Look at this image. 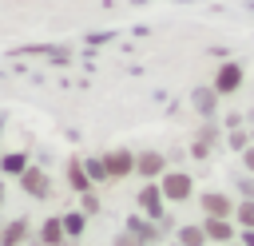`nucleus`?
Instances as JSON below:
<instances>
[{
	"label": "nucleus",
	"instance_id": "1",
	"mask_svg": "<svg viewBox=\"0 0 254 246\" xmlns=\"http://www.w3.org/2000/svg\"><path fill=\"white\" fill-rule=\"evenodd\" d=\"M159 190H163L167 206H183V202H190V198L198 194L194 175H190L187 167H167V171L159 175Z\"/></svg>",
	"mask_w": 254,
	"mask_h": 246
},
{
	"label": "nucleus",
	"instance_id": "2",
	"mask_svg": "<svg viewBox=\"0 0 254 246\" xmlns=\"http://www.w3.org/2000/svg\"><path fill=\"white\" fill-rule=\"evenodd\" d=\"M16 183H20V190H24L28 198H36V202H48V198L56 194V183H52V175H48L40 163H28V171H24Z\"/></svg>",
	"mask_w": 254,
	"mask_h": 246
},
{
	"label": "nucleus",
	"instance_id": "3",
	"mask_svg": "<svg viewBox=\"0 0 254 246\" xmlns=\"http://www.w3.org/2000/svg\"><path fill=\"white\" fill-rule=\"evenodd\" d=\"M242 83H246V67L238 63V60H222L218 67H214V79H210V87L226 99V95H234V91H242Z\"/></svg>",
	"mask_w": 254,
	"mask_h": 246
},
{
	"label": "nucleus",
	"instance_id": "4",
	"mask_svg": "<svg viewBox=\"0 0 254 246\" xmlns=\"http://www.w3.org/2000/svg\"><path fill=\"white\" fill-rule=\"evenodd\" d=\"M194 202H198L202 218H234V202H238V198H234L230 190H198Z\"/></svg>",
	"mask_w": 254,
	"mask_h": 246
},
{
	"label": "nucleus",
	"instance_id": "5",
	"mask_svg": "<svg viewBox=\"0 0 254 246\" xmlns=\"http://www.w3.org/2000/svg\"><path fill=\"white\" fill-rule=\"evenodd\" d=\"M135 210H139L143 218H155V222L167 214V198H163L159 183H143V186L135 190Z\"/></svg>",
	"mask_w": 254,
	"mask_h": 246
},
{
	"label": "nucleus",
	"instance_id": "6",
	"mask_svg": "<svg viewBox=\"0 0 254 246\" xmlns=\"http://www.w3.org/2000/svg\"><path fill=\"white\" fill-rule=\"evenodd\" d=\"M218 107H222V95H218L210 83L190 87V111H194L198 119H218Z\"/></svg>",
	"mask_w": 254,
	"mask_h": 246
},
{
	"label": "nucleus",
	"instance_id": "7",
	"mask_svg": "<svg viewBox=\"0 0 254 246\" xmlns=\"http://www.w3.org/2000/svg\"><path fill=\"white\" fill-rule=\"evenodd\" d=\"M103 163H107L111 183H123V179L135 175V151H131V147H111V151H103Z\"/></svg>",
	"mask_w": 254,
	"mask_h": 246
},
{
	"label": "nucleus",
	"instance_id": "8",
	"mask_svg": "<svg viewBox=\"0 0 254 246\" xmlns=\"http://www.w3.org/2000/svg\"><path fill=\"white\" fill-rule=\"evenodd\" d=\"M163 171H167V155H163V151H155V147L135 151V179H143V183H159Z\"/></svg>",
	"mask_w": 254,
	"mask_h": 246
},
{
	"label": "nucleus",
	"instance_id": "9",
	"mask_svg": "<svg viewBox=\"0 0 254 246\" xmlns=\"http://www.w3.org/2000/svg\"><path fill=\"white\" fill-rule=\"evenodd\" d=\"M123 226H127L143 246H163V242H167V238H163V230H159V222H155V218H143L139 210H135V214H127V222H123Z\"/></svg>",
	"mask_w": 254,
	"mask_h": 246
},
{
	"label": "nucleus",
	"instance_id": "10",
	"mask_svg": "<svg viewBox=\"0 0 254 246\" xmlns=\"http://www.w3.org/2000/svg\"><path fill=\"white\" fill-rule=\"evenodd\" d=\"M32 246H71V242H67V234H64V218H60V214H48V218L36 226Z\"/></svg>",
	"mask_w": 254,
	"mask_h": 246
},
{
	"label": "nucleus",
	"instance_id": "11",
	"mask_svg": "<svg viewBox=\"0 0 254 246\" xmlns=\"http://www.w3.org/2000/svg\"><path fill=\"white\" fill-rule=\"evenodd\" d=\"M64 186H67L71 194H87V190H95V186H91V179H87V167H83V159H79V155H71V159L64 163Z\"/></svg>",
	"mask_w": 254,
	"mask_h": 246
},
{
	"label": "nucleus",
	"instance_id": "12",
	"mask_svg": "<svg viewBox=\"0 0 254 246\" xmlns=\"http://www.w3.org/2000/svg\"><path fill=\"white\" fill-rule=\"evenodd\" d=\"M198 222H202V230H206V242H210V246H226V242H234V238H238L234 218H198Z\"/></svg>",
	"mask_w": 254,
	"mask_h": 246
},
{
	"label": "nucleus",
	"instance_id": "13",
	"mask_svg": "<svg viewBox=\"0 0 254 246\" xmlns=\"http://www.w3.org/2000/svg\"><path fill=\"white\" fill-rule=\"evenodd\" d=\"M0 246H32V222L20 214V218H8L0 226Z\"/></svg>",
	"mask_w": 254,
	"mask_h": 246
},
{
	"label": "nucleus",
	"instance_id": "14",
	"mask_svg": "<svg viewBox=\"0 0 254 246\" xmlns=\"http://www.w3.org/2000/svg\"><path fill=\"white\" fill-rule=\"evenodd\" d=\"M28 151H4L0 155V179H20L24 171H28Z\"/></svg>",
	"mask_w": 254,
	"mask_h": 246
},
{
	"label": "nucleus",
	"instance_id": "15",
	"mask_svg": "<svg viewBox=\"0 0 254 246\" xmlns=\"http://www.w3.org/2000/svg\"><path fill=\"white\" fill-rule=\"evenodd\" d=\"M60 218H64V234H67V242H79V238L87 234V222H91V218H87L79 206H75V210H64Z\"/></svg>",
	"mask_w": 254,
	"mask_h": 246
},
{
	"label": "nucleus",
	"instance_id": "16",
	"mask_svg": "<svg viewBox=\"0 0 254 246\" xmlns=\"http://www.w3.org/2000/svg\"><path fill=\"white\" fill-rule=\"evenodd\" d=\"M175 242H179V246H210L202 222H179V226H175Z\"/></svg>",
	"mask_w": 254,
	"mask_h": 246
},
{
	"label": "nucleus",
	"instance_id": "17",
	"mask_svg": "<svg viewBox=\"0 0 254 246\" xmlns=\"http://www.w3.org/2000/svg\"><path fill=\"white\" fill-rule=\"evenodd\" d=\"M83 167H87V179H91V186H107V183H111L103 155H87V159H83Z\"/></svg>",
	"mask_w": 254,
	"mask_h": 246
},
{
	"label": "nucleus",
	"instance_id": "18",
	"mask_svg": "<svg viewBox=\"0 0 254 246\" xmlns=\"http://www.w3.org/2000/svg\"><path fill=\"white\" fill-rule=\"evenodd\" d=\"M234 226L238 230H254V198H238L234 202Z\"/></svg>",
	"mask_w": 254,
	"mask_h": 246
},
{
	"label": "nucleus",
	"instance_id": "19",
	"mask_svg": "<svg viewBox=\"0 0 254 246\" xmlns=\"http://www.w3.org/2000/svg\"><path fill=\"white\" fill-rule=\"evenodd\" d=\"M222 143L234 151V155H242L246 147H250V131L246 127H234V131H222Z\"/></svg>",
	"mask_w": 254,
	"mask_h": 246
},
{
	"label": "nucleus",
	"instance_id": "20",
	"mask_svg": "<svg viewBox=\"0 0 254 246\" xmlns=\"http://www.w3.org/2000/svg\"><path fill=\"white\" fill-rule=\"evenodd\" d=\"M79 210H83L87 218H95V214L103 210V202H99V190H87V194H79Z\"/></svg>",
	"mask_w": 254,
	"mask_h": 246
},
{
	"label": "nucleus",
	"instance_id": "21",
	"mask_svg": "<svg viewBox=\"0 0 254 246\" xmlns=\"http://www.w3.org/2000/svg\"><path fill=\"white\" fill-rule=\"evenodd\" d=\"M210 155H214V147H210V143H202V139H194V135H190V159H194V163H206V159H210Z\"/></svg>",
	"mask_w": 254,
	"mask_h": 246
},
{
	"label": "nucleus",
	"instance_id": "22",
	"mask_svg": "<svg viewBox=\"0 0 254 246\" xmlns=\"http://www.w3.org/2000/svg\"><path fill=\"white\" fill-rule=\"evenodd\" d=\"M234 198H254V175H242L238 179V194Z\"/></svg>",
	"mask_w": 254,
	"mask_h": 246
},
{
	"label": "nucleus",
	"instance_id": "23",
	"mask_svg": "<svg viewBox=\"0 0 254 246\" xmlns=\"http://www.w3.org/2000/svg\"><path fill=\"white\" fill-rule=\"evenodd\" d=\"M111 246H143V242H139V238H135V234H131V230L123 226V230H119V234L111 238Z\"/></svg>",
	"mask_w": 254,
	"mask_h": 246
},
{
	"label": "nucleus",
	"instance_id": "24",
	"mask_svg": "<svg viewBox=\"0 0 254 246\" xmlns=\"http://www.w3.org/2000/svg\"><path fill=\"white\" fill-rule=\"evenodd\" d=\"M238 159H242V171H246V175H254V143H250V147H246Z\"/></svg>",
	"mask_w": 254,
	"mask_h": 246
},
{
	"label": "nucleus",
	"instance_id": "25",
	"mask_svg": "<svg viewBox=\"0 0 254 246\" xmlns=\"http://www.w3.org/2000/svg\"><path fill=\"white\" fill-rule=\"evenodd\" d=\"M238 242L242 246H254V230H238Z\"/></svg>",
	"mask_w": 254,
	"mask_h": 246
},
{
	"label": "nucleus",
	"instance_id": "26",
	"mask_svg": "<svg viewBox=\"0 0 254 246\" xmlns=\"http://www.w3.org/2000/svg\"><path fill=\"white\" fill-rule=\"evenodd\" d=\"M246 131H250V143H254V115L246 119Z\"/></svg>",
	"mask_w": 254,
	"mask_h": 246
},
{
	"label": "nucleus",
	"instance_id": "27",
	"mask_svg": "<svg viewBox=\"0 0 254 246\" xmlns=\"http://www.w3.org/2000/svg\"><path fill=\"white\" fill-rule=\"evenodd\" d=\"M4 194H8V186H4V179H0V206H4Z\"/></svg>",
	"mask_w": 254,
	"mask_h": 246
},
{
	"label": "nucleus",
	"instance_id": "28",
	"mask_svg": "<svg viewBox=\"0 0 254 246\" xmlns=\"http://www.w3.org/2000/svg\"><path fill=\"white\" fill-rule=\"evenodd\" d=\"M226 246H242V242H238V238H234V242H226Z\"/></svg>",
	"mask_w": 254,
	"mask_h": 246
},
{
	"label": "nucleus",
	"instance_id": "29",
	"mask_svg": "<svg viewBox=\"0 0 254 246\" xmlns=\"http://www.w3.org/2000/svg\"><path fill=\"white\" fill-rule=\"evenodd\" d=\"M167 246H179V242H175V238H171V242H167Z\"/></svg>",
	"mask_w": 254,
	"mask_h": 246
},
{
	"label": "nucleus",
	"instance_id": "30",
	"mask_svg": "<svg viewBox=\"0 0 254 246\" xmlns=\"http://www.w3.org/2000/svg\"><path fill=\"white\" fill-rule=\"evenodd\" d=\"M0 131H4V115H0Z\"/></svg>",
	"mask_w": 254,
	"mask_h": 246
},
{
	"label": "nucleus",
	"instance_id": "31",
	"mask_svg": "<svg viewBox=\"0 0 254 246\" xmlns=\"http://www.w3.org/2000/svg\"><path fill=\"white\" fill-rule=\"evenodd\" d=\"M0 155H4V147H0Z\"/></svg>",
	"mask_w": 254,
	"mask_h": 246
},
{
	"label": "nucleus",
	"instance_id": "32",
	"mask_svg": "<svg viewBox=\"0 0 254 246\" xmlns=\"http://www.w3.org/2000/svg\"><path fill=\"white\" fill-rule=\"evenodd\" d=\"M71 246H75V242H71Z\"/></svg>",
	"mask_w": 254,
	"mask_h": 246
}]
</instances>
